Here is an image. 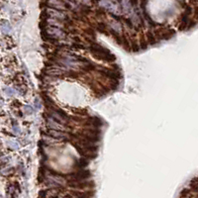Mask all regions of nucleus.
Returning a JSON list of instances; mask_svg holds the SVG:
<instances>
[{"label": "nucleus", "instance_id": "17", "mask_svg": "<svg viewBox=\"0 0 198 198\" xmlns=\"http://www.w3.org/2000/svg\"><path fill=\"white\" fill-rule=\"evenodd\" d=\"M40 107V104H39V100L36 99V108H39Z\"/></svg>", "mask_w": 198, "mask_h": 198}, {"label": "nucleus", "instance_id": "10", "mask_svg": "<svg viewBox=\"0 0 198 198\" xmlns=\"http://www.w3.org/2000/svg\"><path fill=\"white\" fill-rule=\"evenodd\" d=\"M75 196L77 198H90L92 196V193H85V192H74Z\"/></svg>", "mask_w": 198, "mask_h": 198}, {"label": "nucleus", "instance_id": "12", "mask_svg": "<svg viewBox=\"0 0 198 198\" xmlns=\"http://www.w3.org/2000/svg\"><path fill=\"white\" fill-rule=\"evenodd\" d=\"M88 164V162L86 161V160H79V162L77 163V165L79 166V167H84V166H86Z\"/></svg>", "mask_w": 198, "mask_h": 198}, {"label": "nucleus", "instance_id": "9", "mask_svg": "<svg viewBox=\"0 0 198 198\" xmlns=\"http://www.w3.org/2000/svg\"><path fill=\"white\" fill-rule=\"evenodd\" d=\"M2 23H3V24L1 25V30H2V32L5 33V34L9 33L10 31H11V27H10L9 23L6 22V21H3Z\"/></svg>", "mask_w": 198, "mask_h": 198}, {"label": "nucleus", "instance_id": "1", "mask_svg": "<svg viewBox=\"0 0 198 198\" xmlns=\"http://www.w3.org/2000/svg\"><path fill=\"white\" fill-rule=\"evenodd\" d=\"M90 51L91 53L94 54L95 56H97L99 59H102V60H105V61H114L115 60V56L109 52L108 50L102 48L101 46L99 45H92L90 47Z\"/></svg>", "mask_w": 198, "mask_h": 198}, {"label": "nucleus", "instance_id": "13", "mask_svg": "<svg viewBox=\"0 0 198 198\" xmlns=\"http://www.w3.org/2000/svg\"><path fill=\"white\" fill-rule=\"evenodd\" d=\"M6 94L7 95H9V96H12V95H14L15 94V91L13 89H11V88H6Z\"/></svg>", "mask_w": 198, "mask_h": 198}, {"label": "nucleus", "instance_id": "8", "mask_svg": "<svg viewBox=\"0 0 198 198\" xmlns=\"http://www.w3.org/2000/svg\"><path fill=\"white\" fill-rule=\"evenodd\" d=\"M121 6L125 11H130L132 5H131L130 0H121Z\"/></svg>", "mask_w": 198, "mask_h": 198}, {"label": "nucleus", "instance_id": "3", "mask_svg": "<svg viewBox=\"0 0 198 198\" xmlns=\"http://www.w3.org/2000/svg\"><path fill=\"white\" fill-rule=\"evenodd\" d=\"M46 4H47V6L51 7L52 9L55 10H64L65 8H68L66 3L64 1H61V0H47Z\"/></svg>", "mask_w": 198, "mask_h": 198}, {"label": "nucleus", "instance_id": "11", "mask_svg": "<svg viewBox=\"0 0 198 198\" xmlns=\"http://www.w3.org/2000/svg\"><path fill=\"white\" fill-rule=\"evenodd\" d=\"M49 72V74H53V75H60V74H62L63 72L62 70H60V69H55V68H51V69H49L48 70Z\"/></svg>", "mask_w": 198, "mask_h": 198}, {"label": "nucleus", "instance_id": "14", "mask_svg": "<svg viewBox=\"0 0 198 198\" xmlns=\"http://www.w3.org/2000/svg\"><path fill=\"white\" fill-rule=\"evenodd\" d=\"M24 109H25V111H27V112H28V113H29V114H30V113H32V112H33V109L31 108V107H30V106H28V105H26V106H25V107H24Z\"/></svg>", "mask_w": 198, "mask_h": 198}, {"label": "nucleus", "instance_id": "16", "mask_svg": "<svg viewBox=\"0 0 198 198\" xmlns=\"http://www.w3.org/2000/svg\"><path fill=\"white\" fill-rule=\"evenodd\" d=\"M14 130H15V132H16V133H18V134H20V130H19V128H18V127H14Z\"/></svg>", "mask_w": 198, "mask_h": 198}, {"label": "nucleus", "instance_id": "15", "mask_svg": "<svg viewBox=\"0 0 198 198\" xmlns=\"http://www.w3.org/2000/svg\"><path fill=\"white\" fill-rule=\"evenodd\" d=\"M10 144H12V145H11V146H12V147H13L14 149H16V148H18V144H17V143H15V142H11Z\"/></svg>", "mask_w": 198, "mask_h": 198}, {"label": "nucleus", "instance_id": "6", "mask_svg": "<svg viewBox=\"0 0 198 198\" xmlns=\"http://www.w3.org/2000/svg\"><path fill=\"white\" fill-rule=\"evenodd\" d=\"M48 134L51 137H53L54 139H59V140L66 139V137H67V135L65 133H63L62 131H58V130H53V129L48 130Z\"/></svg>", "mask_w": 198, "mask_h": 198}, {"label": "nucleus", "instance_id": "4", "mask_svg": "<svg viewBox=\"0 0 198 198\" xmlns=\"http://www.w3.org/2000/svg\"><path fill=\"white\" fill-rule=\"evenodd\" d=\"M45 13L47 14L48 18L49 17H52V18L58 19V20H67V16L61 12L60 10H55V9H50L45 11Z\"/></svg>", "mask_w": 198, "mask_h": 198}, {"label": "nucleus", "instance_id": "5", "mask_svg": "<svg viewBox=\"0 0 198 198\" xmlns=\"http://www.w3.org/2000/svg\"><path fill=\"white\" fill-rule=\"evenodd\" d=\"M90 176V172L88 171H80L74 174H72V178L75 181H82L83 179H86Z\"/></svg>", "mask_w": 198, "mask_h": 198}, {"label": "nucleus", "instance_id": "7", "mask_svg": "<svg viewBox=\"0 0 198 198\" xmlns=\"http://www.w3.org/2000/svg\"><path fill=\"white\" fill-rule=\"evenodd\" d=\"M48 125L49 127L51 128V129H53V130H63V126L61 124V123H59V122H56L54 119L53 118H49L48 119Z\"/></svg>", "mask_w": 198, "mask_h": 198}, {"label": "nucleus", "instance_id": "2", "mask_svg": "<svg viewBox=\"0 0 198 198\" xmlns=\"http://www.w3.org/2000/svg\"><path fill=\"white\" fill-rule=\"evenodd\" d=\"M44 35H47V39L50 40H55L59 38L64 36V32L56 27H49L47 28L44 32Z\"/></svg>", "mask_w": 198, "mask_h": 198}]
</instances>
